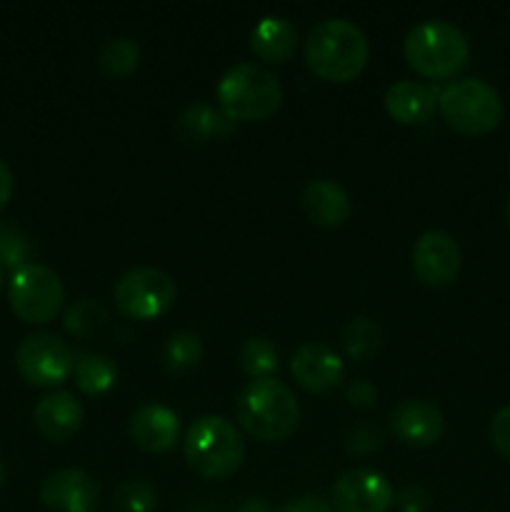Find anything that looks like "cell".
Masks as SVG:
<instances>
[{
  "mask_svg": "<svg viewBox=\"0 0 510 512\" xmlns=\"http://www.w3.org/2000/svg\"><path fill=\"white\" fill-rule=\"evenodd\" d=\"M395 503L388 478L368 468L345 470L333 485L335 512H388Z\"/></svg>",
  "mask_w": 510,
  "mask_h": 512,
  "instance_id": "cell-11",
  "label": "cell"
},
{
  "mask_svg": "<svg viewBox=\"0 0 510 512\" xmlns=\"http://www.w3.org/2000/svg\"><path fill=\"white\" fill-rule=\"evenodd\" d=\"M30 253H33V245H30L28 233L15 223L0 220V265L20 270L28 265Z\"/></svg>",
  "mask_w": 510,
  "mask_h": 512,
  "instance_id": "cell-27",
  "label": "cell"
},
{
  "mask_svg": "<svg viewBox=\"0 0 510 512\" xmlns=\"http://www.w3.org/2000/svg\"><path fill=\"white\" fill-rule=\"evenodd\" d=\"M395 505L400 512H425L430 508V495L423 485H408L395 495Z\"/></svg>",
  "mask_w": 510,
  "mask_h": 512,
  "instance_id": "cell-31",
  "label": "cell"
},
{
  "mask_svg": "<svg viewBox=\"0 0 510 512\" xmlns=\"http://www.w3.org/2000/svg\"><path fill=\"white\" fill-rule=\"evenodd\" d=\"M488 435H490V443H493V448L498 450L503 458L510 460V405H505V408H500L498 413L493 415Z\"/></svg>",
  "mask_w": 510,
  "mask_h": 512,
  "instance_id": "cell-30",
  "label": "cell"
},
{
  "mask_svg": "<svg viewBox=\"0 0 510 512\" xmlns=\"http://www.w3.org/2000/svg\"><path fill=\"white\" fill-rule=\"evenodd\" d=\"M235 130V123L215 105H188L175 120V135L185 145H205L210 140L225 138Z\"/></svg>",
  "mask_w": 510,
  "mask_h": 512,
  "instance_id": "cell-20",
  "label": "cell"
},
{
  "mask_svg": "<svg viewBox=\"0 0 510 512\" xmlns=\"http://www.w3.org/2000/svg\"><path fill=\"white\" fill-rule=\"evenodd\" d=\"M300 205H303L305 215L320 228H340L353 213L348 190L328 178L313 180V183L305 185L303 195H300Z\"/></svg>",
  "mask_w": 510,
  "mask_h": 512,
  "instance_id": "cell-17",
  "label": "cell"
},
{
  "mask_svg": "<svg viewBox=\"0 0 510 512\" xmlns=\"http://www.w3.org/2000/svg\"><path fill=\"white\" fill-rule=\"evenodd\" d=\"M295 383L308 393H328L343 383L345 365L333 348L323 343H305L290 358Z\"/></svg>",
  "mask_w": 510,
  "mask_h": 512,
  "instance_id": "cell-13",
  "label": "cell"
},
{
  "mask_svg": "<svg viewBox=\"0 0 510 512\" xmlns=\"http://www.w3.org/2000/svg\"><path fill=\"white\" fill-rule=\"evenodd\" d=\"M73 375L80 393L95 398V395L108 393L118 383V365L103 353H80L75 355Z\"/></svg>",
  "mask_w": 510,
  "mask_h": 512,
  "instance_id": "cell-21",
  "label": "cell"
},
{
  "mask_svg": "<svg viewBox=\"0 0 510 512\" xmlns=\"http://www.w3.org/2000/svg\"><path fill=\"white\" fill-rule=\"evenodd\" d=\"M385 110L390 118L400 125H420L430 120L435 105H438V95L433 88L415 80H398L385 90Z\"/></svg>",
  "mask_w": 510,
  "mask_h": 512,
  "instance_id": "cell-18",
  "label": "cell"
},
{
  "mask_svg": "<svg viewBox=\"0 0 510 512\" xmlns=\"http://www.w3.org/2000/svg\"><path fill=\"white\" fill-rule=\"evenodd\" d=\"M383 348V328L368 315H358L343 330V350L355 363H368Z\"/></svg>",
  "mask_w": 510,
  "mask_h": 512,
  "instance_id": "cell-22",
  "label": "cell"
},
{
  "mask_svg": "<svg viewBox=\"0 0 510 512\" xmlns=\"http://www.w3.org/2000/svg\"><path fill=\"white\" fill-rule=\"evenodd\" d=\"M250 48L263 63H285L298 48V30L283 15H263L250 33Z\"/></svg>",
  "mask_w": 510,
  "mask_h": 512,
  "instance_id": "cell-19",
  "label": "cell"
},
{
  "mask_svg": "<svg viewBox=\"0 0 510 512\" xmlns=\"http://www.w3.org/2000/svg\"><path fill=\"white\" fill-rule=\"evenodd\" d=\"M303 55L320 80L350 83L368 65L370 43L353 20L325 18L308 33Z\"/></svg>",
  "mask_w": 510,
  "mask_h": 512,
  "instance_id": "cell-1",
  "label": "cell"
},
{
  "mask_svg": "<svg viewBox=\"0 0 510 512\" xmlns=\"http://www.w3.org/2000/svg\"><path fill=\"white\" fill-rule=\"evenodd\" d=\"M410 68L428 80L455 78L470 58V43L458 25L430 18L413 25L403 40Z\"/></svg>",
  "mask_w": 510,
  "mask_h": 512,
  "instance_id": "cell-3",
  "label": "cell"
},
{
  "mask_svg": "<svg viewBox=\"0 0 510 512\" xmlns=\"http://www.w3.org/2000/svg\"><path fill=\"white\" fill-rule=\"evenodd\" d=\"M463 268V250L445 230H425L413 245V270L420 283L443 288L458 278Z\"/></svg>",
  "mask_w": 510,
  "mask_h": 512,
  "instance_id": "cell-10",
  "label": "cell"
},
{
  "mask_svg": "<svg viewBox=\"0 0 510 512\" xmlns=\"http://www.w3.org/2000/svg\"><path fill=\"white\" fill-rule=\"evenodd\" d=\"M390 430L410 448H430L445 433V415L428 400H403L390 413Z\"/></svg>",
  "mask_w": 510,
  "mask_h": 512,
  "instance_id": "cell-14",
  "label": "cell"
},
{
  "mask_svg": "<svg viewBox=\"0 0 510 512\" xmlns=\"http://www.w3.org/2000/svg\"><path fill=\"white\" fill-rule=\"evenodd\" d=\"M108 308L93 298H80L73 305H68L63 315V325L70 335L75 338H93L95 333L103 330L108 323Z\"/></svg>",
  "mask_w": 510,
  "mask_h": 512,
  "instance_id": "cell-25",
  "label": "cell"
},
{
  "mask_svg": "<svg viewBox=\"0 0 510 512\" xmlns=\"http://www.w3.org/2000/svg\"><path fill=\"white\" fill-rule=\"evenodd\" d=\"M128 435L143 453H168L180 440L178 413L160 403H145L130 415Z\"/></svg>",
  "mask_w": 510,
  "mask_h": 512,
  "instance_id": "cell-15",
  "label": "cell"
},
{
  "mask_svg": "<svg viewBox=\"0 0 510 512\" xmlns=\"http://www.w3.org/2000/svg\"><path fill=\"white\" fill-rule=\"evenodd\" d=\"M345 448L353 455H373L383 448V430L375 423H358L345 433Z\"/></svg>",
  "mask_w": 510,
  "mask_h": 512,
  "instance_id": "cell-29",
  "label": "cell"
},
{
  "mask_svg": "<svg viewBox=\"0 0 510 512\" xmlns=\"http://www.w3.org/2000/svg\"><path fill=\"white\" fill-rule=\"evenodd\" d=\"M163 368L173 375H185L195 370L203 360V340L193 330H175L163 345Z\"/></svg>",
  "mask_w": 510,
  "mask_h": 512,
  "instance_id": "cell-23",
  "label": "cell"
},
{
  "mask_svg": "<svg viewBox=\"0 0 510 512\" xmlns=\"http://www.w3.org/2000/svg\"><path fill=\"white\" fill-rule=\"evenodd\" d=\"M15 365L35 388H55L75 370V353L55 333H33L18 345Z\"/></svg>",
  "mask_w": 510,
  "mask_h": 512,
  "instance_id": "cell-9",
  "label": "cell"
},
{
  "mask_svg": "<svg viewBox=\"0 0 510 512\" xmlns=\"http://www.w3.org/2000/svg\"><path fill=\"white\" fill-rule=\"evenodd\" d=\"M240 370L253 380L273 378L280 365V353L268 338H248L238 353Z\"/></svg>",
  "mask_w": 510,
  "mask_h": 512,
  "instance_id": "cell-26",
  "label": "cell"
},
{
  "mask_svg": "<svg viewBox=\"0 0 510 512\" xmlns=\"http://www.w3.org/2000/svg\"><path fill=\"white\" fill-rule=\"evenodd\" d=\"M8 300L20 320L33 325H45L58 318L65 303V288L53 268L40 263H28L15 270L8 285Z\"/></svg>",
  "mask_w": 510,
  "mask_h": 512,
  "instance_id": "cell-7",
  "label": "cell"
},
{
  "mask_svg": "<svg viewBox=\"0 0 510 512\" xmlns=\"http://www.w3.org/2000/svg\"><path fill=\"white\" fill-rule=\"evenodd\" d=\"M438 110L445 123L463 135H485L498 128L503 100L498 90L480 78L453 80L438 95Z\"/></svg>",
  "mask_w": 510,
  "mask_h": 512,
  "instance_id": "cell-6",
  "label": "cell"
},
{
  "mask_svg": "<svg viewBox=\"0 0 510 512\" xmlns=\"http://www.w3.org/2000/svg\"><path fill=\"white\" fill-rule=\"evenodd\" d=\"M178 298V285L165 270L133 268L115 283L113 300L115 308L130 320H153L168 313Z\"/></svg>",
  "mask_w": 510,
  "mask_h": 512,
  "instance_id": "cell-8",
  "label": "cell"
},
{
  "mask_svg": "<svg viewBox=\"0 0 510 512\" xmlns=\"http://www.w3.org/2000/svg\"><path fill=\"white\" fill-rule=\"evenodd\" d=\"M508 223H510V200H508Z\"/></svg>",
  "mask_w": 510,
  "mask_h": 512,
  "instance_id": "cell-37",
  "label": "cell"
},
{
  "mask_svg": "<svg viewBox=\"0 0 510 512\" xmlns=\"http://www.w3.org/2000/svg\"><path fill=\"white\" fill-rule=\"evenodd\" d=\"M218 108L233 123L265 120L283 103V85L258 63H235L218 80Z\"/></svg>",
  "mask_w": 510,
  "mask_h": 512,
  "instance_id": "cell-5",
  "label": "cell"
},
{
  "mask_svg": "<svg viewBox=\"0 0 510 512\" xmlns=\"http://www.w3.org/2000/svg\"><path fill=\"white\" fill-rule=\"evenodd\" d=\"M158 508V490L148 480H128L113 493L115 512H153Z\"/></svg>",
  "mask_w": 510,
  "mask_h": 512,
  "instance_id": "cell-28",
  "label": "cell"
},
{
  "mask_svg": "<svg viewBox=\"0 0 510 512\" xmlns=\"http://www.w3.org/2000/svg\"><path fill=\"white\" fill-rule=\"evenodd\" d=\"M280 512H335V508L328 500L315 498V495H303V498L290 500Z\"/></svg>",
  "mask_w": 510,
  "mask_h": 512,
  "instance_id": "cell-33",
  "label": "cell"
},
{
  "mask_svg": "<svg viewBox=\"0 0 510 512\" xmlns=\"http://www.w3.org/2000/svg\"><path fill=\"white\" fill-rule=\"evenodd\" d=\"M140 65V45L128 35L108 38L98 50V68L108 78H128Z\"/></svg>",
  "mask_w": 510,
  "mask_h": 512,
  "instance_id": "cell-24",
  "label": "cell"
},
{
  "mask_svg": "<svg viewBox=\"0 0 510 512\" xmlns=\"http://www.w3.org/2000/svg\"><path fill=\"white\" fill-rule=\"evenodd\" d=\"M240 512H275V510L270 508V505L265 503V500L250 498V500H245L243 505H240Z\"/></svg>",
  "mask_w": 510,
  "mask_h": 512,
  "instance_id": "cell-35",
  "label": "cell"
},
{
  "mask_svg": "<svg viewBox=\"0 0 510 512\" xmlns=\"http://www.w3.org/2000/svg\"><path fill=\"white\" fill-rule=\"evenodd\" d=\"M10 195H13V170L8 168L5 160H0V210L8 205Z\"/></svg>",
  "mask_w": 510,
  "mask_h": 512,
  "instance_id": "cell-34",
  "label": "cell"
},
{
  "mask_svg": "<svg viewBox=\"0 0 510 512\" xmlns=\"http://www.w3.org/2000/svg\"><path fill=\"white\" fill-rule=\"evenodd\" d=\"M5 485V470H3V463H0V490H3Z\"/></svg>",
  "mask_w": 510,
  "mask_h": 512,
  "instance_id": "cell-36",
  "label": "cell"
},
{
  "mask_svg": "<svg viewBox=\"0 0 510 512\" xmlns=\"http://www.w3.org/2000/svg\"><path fill=\"white\" fill-rule=\"evenodd\" d=\"M83 418L85 413L80 400L73 393H65V390L45 395L35 405L33 413L35 428L50 443H65V440L73 438L80 430V425H83Z\"/></svg>",
  "mask_w": 510,
  "mask_h": 512,
  "instance_id": "cell-16",
  "label": "cell"
},
{
  "mask_svg": "<svg viewBox=\"0 0 510 512\" xmlns=\"http://www.w3.org/2000/svg\"><path fill=\"white\" fill-rule=\"evenodd\" d=\"M345 400L350 405H355V408H370L378 400V390H375V385L370 380L358 378L345 388Z\"/></svg>",
  "mask_w": 510,
  "mask_h": 512,
  "instance_id": "cell-32",
  "label": "cell"
},
{
  "mask_svg": "<svg viewBox=\"0 0 510 512\" xmlns=\"http://www.w3.org/2000/svg\"><path fill=\"white\" fill-rule=\"evenodd\" d=\"M98 500V483L80 468L55 470L40 485V503L53 512H95Z\"/></svg>",
  "mask_w": 510,
  "mask_h": 512,
  "instance_id": "cell-12",
  "label": "cell"
},
{
  "mask_svg": "<svg viewBox=\"0 0 510 512\" xmlns=\"http://www.w3.org/2000/svg\"><path fill=\"white\" fill-rule=\"evenodd\" d=\"M238 425L260 443H283L298 430L300 405L295 393L275 378L250 380L235 400Z\"/></svg>",
  "mask_w": 510,
  "mask_h": 512,
  "instance_id": "cell-2",
  "label": "cell"
},
{
  "mask_svg": "<svg viewBox=\"0 0 510 512\" xmlns=\"http://www.w3.org/2000/svg\"><path fill=\"white\" fill-rule=\"evenodd\" d=\"M0 288H3V273H0Z\"/></svg>",
  "mask_w": 510,
  "mask_h": 512,
  "instance_id": "cell-38",
  "label": "cell"
},
{
  "mask_svg": "<svg viewBox=\"0 0 510 512\" xmlns=\"http://www.w3.org/2000/svg\"><path fill=\"white\" fill-rule=\"evenodd\" d=\"M183 455L190 470L200 478L225 480L243 465V435L223 415H200L185 430Z\"/></svg>",
  "mask_w": 510,
  "mask_h": 512,
  "instance_id": "cell-4",
  "label": "cell"
}]
</instances>
